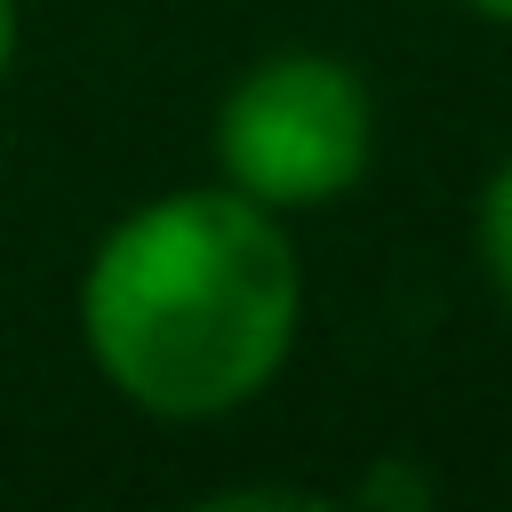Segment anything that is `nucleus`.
<instances>
[{
    "label": "nucleus",
    "mask_w": 512,
    "mask_h": 512,
    "mask_svg": "<svg viewBox=\"0 0 512 512\" xmlns=\"http://www.w3.org/2000/svg\"><path fill=\"white\" fill-rule=\"evenodd\" d=\"M16 48H24V8L0 0V88H8V72H16Z\"/></svg>",
    "instance_id": "39448f33"
},
{
    "label": "nucleus",
    "mask_w": 512,
    "mask_h": 512,
    "mask_svg": "<svg viewBox=\"0 0 512 512\" xmlns=\"http://www.w3.org/2000/svg\"><path fill=\"white\" fill-rule=\"evenodd\" d=\"M472 16H488V24H512V0H464Z\"/></svg>",
    "instance_id": "423d86ee"
},
{
    "label": "nucleus",
    "mask_w": 512,
    "mask_h": 512,
    "mask_svg": "<svg viewBox=\"0 0 512 512\" xmlns=\"http://www.w3.org/2000/svg\"><path fill=\"white\" fill-rule=\"evenodd\" d=\"M368 152H376L368 80L320 48L256 56L216 104V168L272 216L344 200L368 176Z\"/></svg>",
    "instance_id": "f03ea898"
},
{
    "label": "nucleus",
    "mask_w": 512,
    "mask_h": 512,
    "mask_svg": "<svg viewBox=\"0 0 512 512\" xmlns=\"http://www.w3.org/2000/svg\"><path fill=\"white\" fill-rule=\"evenodd\" d=\"M72 320L128 408L160 424L232 416L296 352L304 264L288 216L232 184L160 192L88 248Z\"/></svg>",
    "instance_id": "f257e3e1"
},
{
    "label": "nucleus",
    "mask_w": 512,
    "mask_h": 512,
    "mask_svg": "<svg viewBox=\"0 0 512 512\" xmlns=\"http://www.w3.org/2000/svg\"><path fill=\"white\" fill-rule=\"evenodd\" d=\"M352 496H360V504H400V512H424V504H432V480H424L416 464H400V456H392V464H376Z\"/></svg>",
    "instance_id": "20e7f679"
},
{
    "label": "nucleus",
    "mask_w": 512,
    "mask_h": 512,
    "mask_svg": "<svg viewBox=\"0 0 512 512\" xmlns=\"http://www.w3.org/2000/svg\"><path fill=\"white\" fill-rule=\"evenodd\" d=\"M480 264H488V280H496V296L512 304V160L488 176V192H480Z\"/></svg>",
    "instance_id": "7ed1b4c3"
}]
</instances>
